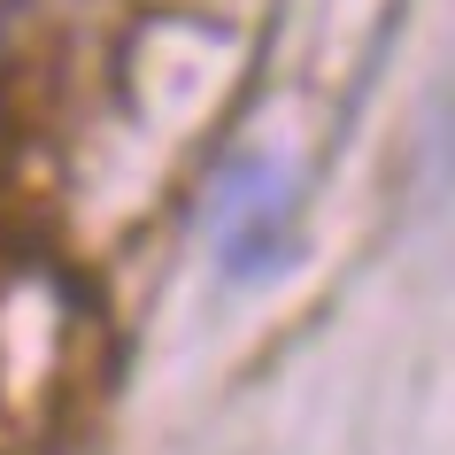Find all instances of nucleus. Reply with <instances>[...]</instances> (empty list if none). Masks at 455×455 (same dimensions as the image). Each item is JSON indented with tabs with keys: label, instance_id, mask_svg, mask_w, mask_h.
I'll use <instances>...</instances> for the list:
<instances>
[{
	"label": "nucleus",
	"instance_id": "f257e3e1",
	"mask_svg": "<svg viewBox=\"0 0 455 455\" xmlns=\"http://www.w3.org/2000/svg\"><path fill=\"white\" fill-rule=\"evenodd\" d=\"M293 224H301V178H293L286 155L270 147H247L216 170L209 201H201V240H209V263L232 278V286H255L270 270H286L293 255Z\"/></svg>",
	"mask_w": 455,
	"mask_h": 455
}]
</instances>
